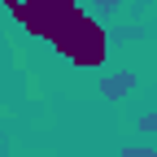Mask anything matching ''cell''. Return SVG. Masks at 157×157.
<instances>
[{"mask_svg": "<svg viewBox=\"0 0 157 157\" xmlns=\"http://www.w3.org/2000/svg\"><path fill=\"white\" fill-rule=\"evenodd\" d=\"M44 39L61 57H70L74 66H83V70H96V66L105 61V31H101V22L87 17V13H78V9L52 17Z\"/></svg>", "mask_w": 157, "mask_h": 157, "instance_id": "obj_1", "label": "cell"}]
</instances>
